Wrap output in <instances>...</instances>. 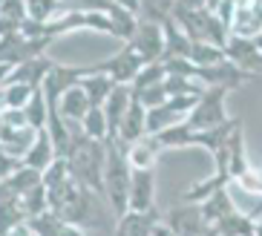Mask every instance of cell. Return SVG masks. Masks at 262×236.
I'll list each match as a JSON object with an SVG mask.
<instances>
[{
    "mask_svg": "<svg viewBox=\"0 0 262 236\" xmlns=\"http://www.w3.org/2000/svg\"><path fill=\"white\" fill-rule=\"evenodd\" d=\"M72 141H70V161L72 179L84 184L86 190H93L95 196H104V167H107V144L95 141L81 130V124H70Z\"/></svg>",
    "mask_w": 262,
    "mask_h": 236,
    "instance_id": "1",
    "label": "cell"
},
{
    "mask_svg": "<svg viewBox=\"0 0 262 236\" xmlns=\"http://www.w3.org/2000/svg\"><path fill=\"white\" fill-rule=\"evenodd\" d=\"M130 184H133V167H130V161H127V144H124L121 138H113V141H107L104 196L113 205L118 219L130 210Z\"/></svg>",
    "mask_w": 262,
    "mask_h": 236,
    "instance_id": "2",
    "label": "cell"
},
{
    "mask_svg": "<svg viewBox=\"0 0 262 236\" xmlns=\"http://www.w3.org/2000/svg\"><path fill=\"white\" fill-rule=\"evenodd\" d=\"M93 190H86L78 179H67L63 184L49 190V210L58 213L67 225L84 228L86 222H95V207H93Z\"/></svg>",
    "mask_w": 262,
    "mask_h": 236,
    "instance_id": "3",
    "label": "cell"
},
{
    "mask_svg": "<svg viewBox=\"0 0 262 236\" xmlns=\"http://www.w3.org/2000/svg\"><path fill=\"white\" fill-rule=\"evenodd\" d=\"M35 130L26 124L24 110H3L0 113V147L17 159H24L35 141Z\"/></svg>",
    "mask_w": 262,
    "mask_h": 236,
    "instance_id": "4",
    "label": "cell"
},
{
    "mask_svg": "<svg viewBox=\"0 0 262 236\" xmlns=\"http://www.w3.org/2000/svg\"><path fill=\"white\" fill-rule=\"evenodd\" d=\"M225 98H228V90H219V87H210V90H202L199 104L187 118V127L190 130H213L228 124V113H225Z\"/></svg>",
    "mask_w": 262,
    "mask_h": 236,
    "instance_id": "5",
    "label": "cell"
},
{
    "mask_svg": "<svg viewBox=\"0 0 262 236\" xmlns=\"http://www.w3.org/2000/svg\"><path fill=\"white\" fill-rule=\"evenodd\" d=\"M52 40H35V38H24L20 32H9V35H0V63H12V67H20L26 61H35V58H43L47 55V46Z\"/></svg>",
    "mask_w": 262,
    "mask_h": 236,
    "instance_id": "6",
    "label": "cell"
},
{
    "mask_svg": "<svg viewBox=\"0 0 262 236\" xmlns=\"http://www.w3.org/2000/svg\"><path fill=\"white\" fill-rule=\"evenodd\" d=\"M164 225H170L179 236H208L213 230L202 213V205H193V202L173 205L164 216Z\"/></svg>",
    "mask_w": 262,
    "mask_h": 236,
    "instance_id": "7",
    "label": "cell"
},
{
    "mask_svg": "<svg viewBox=\"0 0 262 236\" xmlns=\"http://www.w3.org/2000/svg\"><path fill=\"white\" fill-rule=\"evenodd\" d=\"M130 46L136 49V55H139L144 63L164 61V29H162V23L141 20L139 17V26H136V35H133Z\"/></svg>",
    "mask_w": 262,
    "mask_h": 236,
    "instance_id": "8",
    "label": "cell"
},
{
    "mask_svg": "<svg viewBox=\"0 0 262 236\" xmlns=\"http://www.w3.org/2000/svg\"><path fill=\"white\" fill-rule=\"evenodd\" d=\"M245 81H251V75L242 72V69H236L228 58H225L222 63H216V67H196V84H199L202 90L219 87V90L231 92V90H239Z\"/></svg>",
    "mask_w": 262,
    "mask_h": 236,
    "instance_id": "9",
    "label": "cell"
},
{
    "mask_svg": "<svg viewBox=\"0 0 262 236\" xmlns=\"http://www.w3.org/2000/svg\"><path fill=\"white\" fill-rule=\"evenodd\" d=\"M98 69L104 72V75L113 78L118 87H133L136 75H139L141 69H144V61H141L139 55H136V49H133L130 44H124L121 52L113 55V58H107V61H101Z\"/></svg>",
    "mask_w": 262,
    "mask_h": 236,
    "instance_id": "10",
    "label": "cell"
},
{
    "mask_svg": "<svg viewBox=\"0 0 262 236\" xmlns=\"http://www.w3.org/2000/svg\"><path fill=\"white\" fill-rule=\"evenodd\" d=\"M225 58L236 69L248 72V75H262V49L256 46L254 38H242V35H231L228 46H225Z\"/></svg>",
    "mask_w": 262,
    "mask_h": 236,
    "instance_id": "11",
    "label": "cell"
},
{
    "mask_svg": "<svg viewBox=\"0 0 262 236\" xmlns=\"http://www.w3.org/2000/svg\"><path fill=\"white\" fill-rule=\"evenodd\" d=\"M130 210H136V213L156 210V173L153 170H133Z\"/></svg>",
    "mask_w": 262,
    "mask_h": 236,
    "instance_id": "12",
    "label": "cell"
},
{
    "mask_svg": "<svg viewBox=\"0 0 262 236\" xmlns=\"http://www.w3.org/2000/svg\"><path fill=\"white\" fill-rule=\"evenodd\" d=\"M55 159H58V150H55L52 136H49V130H40L38 136H35V141H32L29 153L20 161H24V167H32V170H38V173H43Z\"/></svg>",
    "mask_w": 262,
    "mask_h": 236,
    "instance_id": "13",
    "label": "cell"
},
{
    "mask_svg": "<svg viewBox=\"0 0 262 236\" xmlns=\"http://www.w3.org/2000/svg\"><path fill=\"white\" fill-rule=\"evenodd\" d=\"M130 104H133V90L130 87H116L113 95L107 98L104 115H107V124H110V141L118 138V130H121V121H124V115H127V110H130Z\"/></svg>",
    "mask_w": 262,
    "mask_h": 236,
    "instance_id": "14",
    "label": "cell"
},
{
    "mask_svg": "<svg viewBox=\"0 0 262 236\" xmlns=\"http://www.w3.org/2000/svg\"><path fill=\"white\" fill-rule=\"evenodd\" d=\"M248 170H254V164L248 161V147H245V130L239 124L233 130L231 141H228V176H231V182L242 179Z\"/></svg>",
    "mask_w": 262,
    "mask_h": 236,
    "instance_id": "15",
    "label": "cell"
},
{
    "mask_svg": "<svg viewBox=\"0 0 262 236\" xmlns=\"http://www.w3.org/2000/svg\"><path fill=\"white\" fill-rule=\"evenodd\" d=\"M144 136H147V107H141L139 101L133 98L130 110H127V115L121 121V130H118V138L130 147L136 141H141Z\"/></svg>",
    "mask_w": 262,
    "mask_h": 236,
    "instance_id": "16",
    "label": "cell"
},
{
    "mask_svg": "<svg viewBox=\"0 0 262 236\" xmlns=\"http://www.w3.org/2000/svg\"><path fill=\"white\" fill-rule=\"evenodd\" d=\"M162 153V144L156 136H144L141 141L127 147V161H130L133 170H153L156 167V159Z\"/></svg>",
    "mask_w": 262,
    "mask_h": 236,
    "instance_id": "17",
    "label": "cell"
},
{
    "mask_svg": "<svg viewBox=\"0 0 262 236\" xmlns=\"http://www.w3.org/2000/svg\"><path fill=\"white\" fill-rule=\"evenodd\" d=\"M162 29H164V61H170V58H190L193 40L187 38V32L173 17H167L162 23Z\"/></svg>",
    "mask_w": 262,
    "mask_h": 236,
    "instance_id": "18",
    "label": "cell"
},
{
    "mask_svg": "<svg viewBox=\"0 0 262 236\" xmlns=\"http://www.w3.org/2000/svg\"><path fill=\"white\" fill-rule=\"evenodd\" d=\"M156 225H159L156 210H150V213H136V210H127V213L118 219V225H116V236H150Z\"/></svg>",
    "mask_w": 262,
    "mask_h": 236,
    "instance_id": "19",
    "label": "cell"
},
{
    "mask_svg": "<svg viewBox=\"0 0 262 236\" xmlns=\"http://www.w3.org/2000/svg\"><path fill=\"white\" fill-rule=\"evenodd\" d=\"M90 110H93V104H90V98H86V92L81 87H70L61 95V115L70 124H81Z\"/></svg>",
    "mask_w": 262,
    "mask_h": 236,
    "instance_id": "20",
    "label": "cell"
},
{
    "mask_svg": "<svg viewBox=\"0 0 262 236\" xmlns=\"http://www.w3.org/2000/svg\"><path fill=\"white\" fill-rule=\"evenodd\" d=\"M78 87L86 92V98H90V104H93V107H104V104H107V98L113 95V90H116L118 84L110 75L98 72V75H86Z\"/></svg>",
    "mask_w": 262,
    "mask_h": 236,
    "instance_id": "21",
    "label": "cell"
},
{
    "mask_svg": "<svg viewBox=\"0 0 262 236\" xmlns=\"http://www.w3.org/2000/svg\"><path fill=\"white\" fill-rule=\"evenodd\" d=\"M228 190H231L233 207H236L239 213H245L248 219H254V222H262V193L242 190V187H239L236 182L228 184Z\"/></svg>",
    "mask_w": 262,
    "mask_h": 236,
    "instance_id": "22",
    "label": "cell"
},
{
    "mask_svg": "<svg viewBox=\"0 0 262 236\" xmlns=\"http://www.w3.org/2000/svg\"><path fill=\"white\" fill-rule=\"evenodd\" d=\"M216 236H254L256 233V222L248 219L245 213H239V210H233V213H228L225 219H219L213 225Z\"/></svg>",
    "mask_w": 262,
    "mask_h": 236,
    "instance_id": "23",
    "label": "cell"
},
{
    "mask_svg": "<svg viewBox=\"0 0 262 236\" xmlns=\"http://www.w3.org/2000/svg\"><path fill=\"white\" fill-rule=\"evenodd\" d=\"M70 9L63 0H26V15L35 23H52L55 17L67 15Z\"/></svg>",
    "mask_w": 262,
    "mask_h": 236,
    "instance_id": "24",
    "label": "cell"
},
{
    "mask_svg": "<svg viewBox=\"0 0 262 236\" xmlns=\"http://www.w3.org/2000/svg\"><path fill=\"white\" fill-rule=\"evenodd\" d=\"M233 210H236V207H233V199H231V190H228V187L202 202V213H205V219H208L210 228H213L219 219H225L228 213H233Z\"/></svg>",
    "mask_w": 262,
    "mask_h": 236,
    "instance_id": "25",
    "label": "cell"
},
{
    "mask_svg": "<svg viewBox=\"0 0 262 236\" xmlns=\"http://www.w3.org/2000/svg\"><path fill=\"white\" fill-rule=\"evenodd\" d=\"M24 115H26V124H29L35 133L47 130V124H49V104H47V95H43V87L35 90L32 101L24 107Z\"/></svg>",
    "mask_w": 262,
    "mask_h": 236,
    "instance_id": "26",
    "label": "cell"
},
{
    "mask_svg": "<svg viewBox=\"0 0 262 236\" xmlns=\"http://www.w3.org/2000/svg\"><path fill=\"white\" fill-rule=\"evenodd\" d=\"M26 210L20 205V199H9V202H0V236L12 233L15 228L26 225Z\"/></svg>",
    "mask_w": 262,
    "mask_h": 236,
    "instance_id": "27",
    "label": "cell"
},
{
    "mask_svg": "<svg viewBox=\"0 0 262 236\" xmlns=\"http://www.w3.org/2000/svg\"><path fill=\"white\" fill-rule=\"evenodd\" d=\"M3 182H6L9 187H12V190H15L20 199H24L26 193L32 190V187H38V184H43V173H38V170L24 167V164H20V170H15V173L9 176V179H3Z\"/></svg>",
    "mask_w": 262,
    "mask_h": 236,
    "instance_id": "28",
    "label": "cell"
},
{
    "mask_svg": "<svg viewBox=\"0 0 262 236\" xmlns=\"http://www.w3.org/2000/svg\"><path fill=\"white\" fill-rule=\"evenodd\" d=\"M81 130H84L90 138L95 141H110V124H107V115H104V107H93L86 113V118L81 121Z\"/></svg>",
    "mask_w": 262,
    "mask_h": 236,
    "instance_id": "29",
    "label": "cell"
},
{
    "mask_svg": "<svg viewBox=\"0 0 262 236\" xmlns=\"http://www.w3.org/2000/svg\"><path fill=\"white\" fill-rule=\"evenodd\" d=\"M187 61H193L196 67H216V63L225 61V49L210 46V44H202V40H193L190 58H187Z\"/></svg>",
    "mask_w": 262,
    "mask_h": 236,
    "instance_id": "30",
    "label": "cell"
},
{
    "mask_svg": "<svg viewBox=\"0 0 262 236\" xmlns=\"http://www.w3.org/2000/svg\"><path fill=\"white\" fill-rule=\"evenodd\" d=\"M20 205H24V210H26V219H35V216L47 213V210H49V190H47V184L32 187V190L20 199Z\"/></svg>",
    "mask_w": 262,
    "mask_h": 236,
    "instance_id": "31",
    "label": "cell"
},
{
    "mask_svg": "<svg viewBox=\"0 0 262 236\" xmlns=\"http://www.w3.org/2000/svg\"><path fill=\"white\" fill-rule=\"evenodd\" d=\"M26 225H29V230L35 236H61V230H63V219L58 213H52V210H47V213L29 219Z\"/></svg>",
    "mask_w": 262,
    "mask_h": 236,
    "instance_id": "32",
    "label": "cell"
},
{
    "mask_svg": "<svg viewBox=\"0 0 262 236\" xmlns=\"http://www.w3.org/2000/svg\"><path fill=\"white\" fill-rule=\"evenodd\" d=\"M35 90H38V87H29V84H9V87H3V104H6V110H24L26 104L32 101Z\"/></svg>",
    "mask_w": 262,
    "mask_h": 236,
    "instance_id": "33",
    "label": "cell"
},
{
    "mask_svg": "<svg viewBox=\"0 0 262 236\" xmlns=\"http://www.w3.org/2000/svg\"><path fill=\"white\" fill-rule=\"evenodd\" d=\"M173 6H176V0H141L139 17H141V20L164 23L170 15H173Z\"/></svg>",
    "mask_w": 262,
    "mask_h": 236,
    "instance_id": "34",
    "label": "cell"
},
{
    "mask_svg": "<svg viewBox=\"0 0 262 236\" xmlns=\"http://www.w3.org/2000/svg\"><path fill=\"white\" fill-rule=\"evenodd\" d=\"M164 78H167V67H164V61L144 63V69H141L139 75H136V81H133L130 90H144V87H156V84H162Z\"/></svg>",
    "mask_w": 262,
    "mask_h": 236,
    "instance_id": "35",
    "label": "cell"
},
{
    "mask_svg": "<svg viewBox=\"0 0 262 236\" xmlns=\"http://www.w3.org/2000/svg\"><path fill=\"white\" fill-rule=\"evenodd\" d=\"M67 179H72V170H70V161L63 159V156H58V159L49 164L47 170H43V184H47V190H52V187H58V184H63Z\"/></svg>",
    "mask_w": 262,
    "mask_h": 236,
    "instance_id": "36",
    "label": "cell"
},
{
    "mask_svg": "<svg viewBox=\"0 0 262 236\" xmlns=\"http://www.w3.org/2000/svg\"><path fill=\"white\" fill-rule=\"evenodd\" d=\"M26 0H3L0 6V20L9 23L12 29H20V23L26 20Z\"/></svg>",
    "mask_w": 262,
    "mask_h": 236,
    "instance_id": "37",
    "label": "cell"
},
{
    "mask_svg": "<svg viewBox=\"0 0 262 236\" xmlns=\"http://www.w3.org/2000/svg\"><path fill=\"white\" fill-rule=\"evenodd\" d=\"M20 164H24V161L17 159V156H12V153H6L3 147H0V182L9 179L15 170H20Z\"/></svg>",
    "mask_w": 262,
    "mask_h": 236,
    "instance_id": "38",
    "label": "cell"
},
{
    "mask_svg": "<svg viewBox=\"0 0 262 236\" xmlns=\"http://www.w3.org/2000/svg\"><path fill=\"white\" fill-rule=\"evenodd\" d=\"M173 9H185V12H199V9H208V0H176Z\"/></svg>",
    "mask_w": 262,
    "mask_h": 236,
    "instance_id": "39",
    "label": "cell"
},
{
    "mask_svg": "<svg viewBox=\"0 0 262 236\" xmlns=\"http://www.w3.org/2000/svg\"><path fill=\"white\" fill-rule=\"evenodd\" d=\"M116 6H121V9H127V12H133V15H139L141 12V0H113Z\"/></svg>",
    "mask_w": 262,
    "mask_h": 236,
    "instance_id": "40",
    "label": "cell"
},
{
    "mask_svg": "<svg viewBox=\"0 0 262 236\" xmlns=\"http://www.w3.org/2000/svg\"><path fill=\"white\" fill-rule=\"evenodd\" d=\"M150 236H179V233H176L173 228H170V225H164V222H159V225L153 228V233H150Z\"/></svg>",
    "mask_w": 262,
    "mask_h": 236,
    "instance_id": "41",
    "label": "cell"
},
{
    "mask_svg": "<svg viewBox=\"0 0 262 236\" xmlns=\"http://www.w3.org/2000/svg\"><path fill=\"white\" fill-rule=\"evenodd\" d=\"M61 236H86V233H84V228H78V225H67V222H63Z\"/></svg>",
    "mask_w": 262,
    "mask_h": 236,
    "instance_id": "42",
    "label": "cell"
},
{
    "mask_svg": "<svg viewBox=\"0 0 262 236\" xmlns=\"http://www.w3.org/2000/svg\"><path fill=\"white\" fill-rule=\"evenodd\" d=\"M12 63H0V90H3V87H6V81H9V75H12Z\"/></svg>",
    "mask_w": 262,
    "mask_h": 236,
    "instance_id": "43",
    "label": "cell"
},
{
    "mask_svg": "<svg viewBox=\"0 0 262 236\" xmlns=\"http://www.w3.org/2000/svg\"><path fill=\"white\" fill-rule=\"evenodd\" d=\"M6 236H35V233L29 230V225H20V228H15L12 233H6Z\"/></svg>",
    "mask_w": 262,
    "mask_h": 236,
    "instance_id": "44",
    "label": "cell"
},
{
    "mask_svg": "<svg viewBox=\"0 0 262 236\" xmlns=\"http://www.w3.org/2000/svg\"><path fill=\"white\" fill-rule=\"evenodd\" d=\"M219 3H222V0H208V9H210V12H213V9L219 6Z\"/></svg>",
    "mask_w": 262,
    "mask_h": 236,
    "instance_id": "45",
    "label": "cell"
},
{
    "mask_svg": "<svg viewBox=\"0 0 262 236\" xmlns=\"http://www.w3.org/2000/svg\"><path fill=\"white\" fill-rule=\"evenodd\" d=\"M254 236H262V222H256V233Z\"/></svg>",
    "mask_w": 262,
    "mask_h": 236,
    "instance_id": "46",
    "label": "cell"
},
{
    "mask_svg": "<svg viewBox=\"0 0 262 236\" xmlns=\"http://www.w3.org/2000/svg\"><path fill=\"white\" fill-rule=\"evenodd\" d=\"M254 40H256V46H259V49H262V32H259V35H256Z\"/></svg>",
    "mask_w": 262,
    "mask_h": 236,
    "instance_id": "47",
    "label": "cell"
},
{
    "mask_svg": "<svg viewBox=\"0 0 262 236\" xmlns=\"http://www.w3.org/2000/svg\"><path fill=\"white\" fill-rule=\"evenodd\" d=\"M259 193H262V170H259Z\"/></svg>",
    "mask_w": 262,
    "mask_h": 236,
    "instance_id": "48",
    "label": "cell"
},
{
    "mask_svg": "<svg viewBox=\"0 0 262 236\" xmlns=\"http://www.w3.org/2000/svg\"><path fill=\"white\" fill-rule=\"evenodd\" d=\"M208 236H216V230H210V233H208Z\"/></svg>",
    "mask_w": 262,
    "mask_h": 236,
    "instance_id": "49",
    "label": "cell"
},
{
    "mask_svg": "<svg viewBox=\"0 0 262 236\" xmlns=\"http://www.w3.org/2000/svg\"><path fill=\"white\" fill-rule=\"evenodd\" d=\"M0 6H3V0H0Z\"/></svg>",
    "mask_w": 262,
    "mask_h": 236,
    "instance_id": "50",
    "label": "cell"
}]
</instances>
